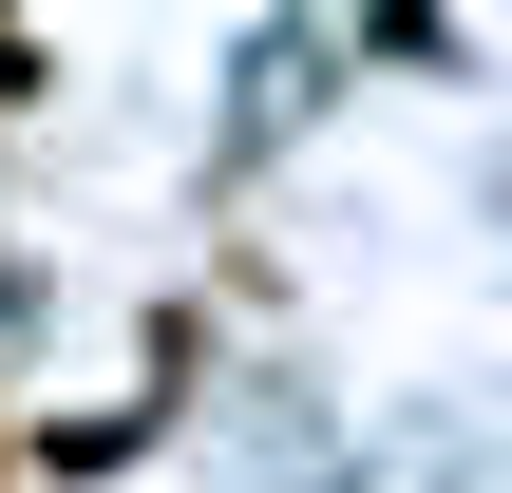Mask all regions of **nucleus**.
<instances>
[{"instance_id":"f03ea898","label":"nucleus","mask_w":512,"mask_h":493,"mask_svg":"<svg viewBox=\"0 0 512 493\" xmlns=\"http://www.w3.org/2000/svg\"><path fill=\"white\" fill-rule=\"evenodd\" d=\"M0 493H19V418H0Z\"/></svg>"},{"instance_id":"f257e3e1","label":"nucleus","mask_w":512,"mask_h":493,"mask_svg":"<svg viewBox=\"0 0 512 493\" xmlns=\"http://www.w3.org/2000/svg\"><path fill=\"white\" fill-rule=\"evenodd\" d=\"M38 95H57V57H38V38L0 19V114H38Z\"/></svg>"}]
</instances>
